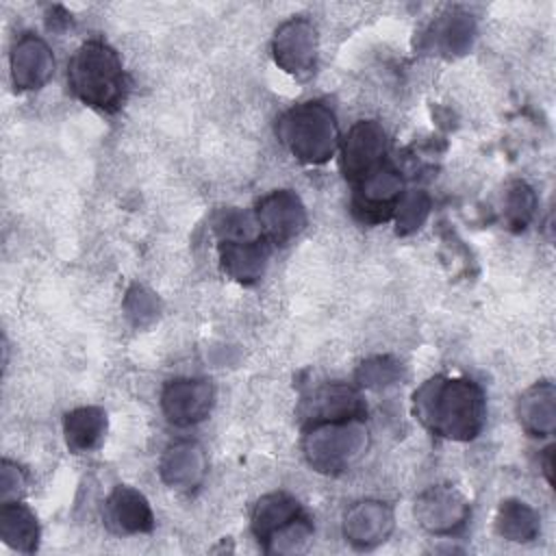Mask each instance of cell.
<instances>
[{
	"label": "cell",
	"mask_w": 556,
	"mask_h": 556,
	"mask_svg": "<svg viewBox=\"0 0 556 556\" xmlns=\"http://www.w3.org/2000/svg\"><path fill=\"white\" fill-rule=\"evenodd\" d=\"M543 452H545V454H543V458H545V460H543V473H545L547 482L552 484V456H554V447L549 445V447H545Z\"/></svg>",
	"instance_id": "29"
},
{
	"label": "cell",
	"mask_w": 556,
	"mask_h": 556,
	"mask_svg": "<svg viewBox=\"0 0 556 556\" xmlns=\"http://www.w3.org/2000/svg\"><path fill=\"white\" fill-rule=\"evenodd\" d=\"M432 200L424 189H408L404 191L402 200L395 208V232L397 235H410L424 226V222L430 215Z\"/></svg>",
	"instance_id": "25"
},
{
	"label": "cell",
	"mask_w": 556,
	"mask_h": 556,
	"mask_svg": "<svg viewBox=\"0 0 556 556\" xmlns=\"http://www.w3.org/2000/svg\"><path fill=\"white\" fill-rule=\"evenodd\" d=\"M476 37V24L465 11L452 9L439 15L424 35V48L445 56L465 54Z\"/></svg>",
	"instance_id": "18"
},
{
	"label": "cell",
	"mask_w": 556,
	"mask_h": 556,
	"mask_svg": "<svg viewBox=\"0 0 556 556\" xmlns=\"http://www.w3.org/2000/svg\"><path fill=\"white\" fill-rule=\"evenodd\" d=\"M126 311H128V315L137 317V321L141 324L156 315V300L143 287H132L126 298Z\"/></svg>",
	"instance_id": "28"
},
{
	"label": "cell",
	"mask_w": 556,
	"mask_h": 556,
	"mask_svg": "<svg viewBox=\"0 0 556 556\" xmlns=\"http://www.w3.org/2000/svg\"><path fill=\"white\" fill-rule=\"evenodd\" d=\"M254 219L258 232L271 245H287L306 228L308 215L304 202L295 191L276 189L256 202Z\"/></svg>",
	"instance_id": "9"
},
{
	"label": "cell",
	"mask_w": 556,
	"mask_h": 556,
	"mask_svg": "<svg viewBox=\"0 0 556 556\" xmlns=\"http://www.w3.org/2000/svg\"><path fill=\"white\" fill-rule=\"evenodd\" d=\"M393 528V508L380 500H358L343 513V536L356 549H374L382 545Z\"/></svg>",
	"instance_id": "12"
},
{
	"label": "cell",
	"mask_w": 556,
	"mask_h": 556,
	"mask_svg": "<svg viewBox=\"0 0 556 556\" xmlns=\"http://www.w3.org/2000/svg\"><path fill=\"white\" fill-rule=\"evenodd\" d=\"M109 428L106 410L100 406H80L65 415L63 434L65 443L74 454L91 452L100 447Z\"/></svg>",
	"instance_id": "21"
},
{
	"label": "cell",
	"mask_w": 556,
	"mask_h": 556,
	"mask_svg": "<svg viewBox=\"0 0 556 556\" xmlns=\"http://www.w3.org/2000/svg\"><path fill=\"white\" fill-rule=\"evenodd\" d=\"M271 248L274 245L263 235L248 239H222L217 243L219 265L232 280L254 285L267 269Z\"/></svg>",
	"instance_id": "15"
},
{
	"label": "cell",
	"mask_w": 556,
	"mask_h": 556,
	"mask_svg": "<svg viewBox=\"0 0 556 556\" xmlns=\"http://www.w3.org/2000/svg\"><path fill=\"white\" fill-rule=\"evenodd\" d=\"M413 415L441 439L473 441L486 421V397L469 378L432 376L415 389Z\"/></svg>",
	"instance_id": "1"
},
{
	"label": "cell",
	"mask_w": 556,
	"mask_h": 556,
	"mask_svg": "<svg viewBox=\"0 0 556 556\" xmlns=\"http://www.w3.org/2000/svg\"><path fill=\"white\" fill-rule=\"evenodd\" d=\"M369 447L365 419H341L304 426L302 454L306 463L326 476H339L358 463Z\"/></svg>",
	"instance_id": "4"
},
{
	"label": "cell",
	"mask_w": 556,
	"mask_h": 556,
	"mask_svg": "<svg viewBox=\"0 0 556 556\" xmlns=\"http://www.w3.org/2000/svg\"><path fill=\"white\" fill-rule=\"evenodd\" d=\"M495 532L513 543H530L541 532V517L523 500H504L495 513Z\"/></svg>",
	"instance_id": "22"
},
{
	"label": "cell",
	"mask_w": 556,
	"mask_h": 556,
	"mask_svg": "<svg viewBox=\"0 0 556 556\" xmlns=\"http://www.w3.org/2000/svg\"><path fill=\"white\" fill-rule=\"evenodd\" d=\"M317 28L306 17H289L285 20L271 39V56L276 65L293 76V78H308L317 67Z\"/></svg>",
	"instance_id": "6"
},
{
	"label": "cell",
	"mask_w": 556,
	"mask_h": 556,
	"mask_svg": "<svg viewBox=\"0 0 556 556\" xmlns=\"http://www.w3.org/2000/svg\"><path fill=\"white\" fill-rule=\"evenodd\" d=\"M313 521L306 513H302L300 517H295L293 521H289L287 526H282L278 532H274L261 547L267 554H276V556H293L300 552H306L308 545L313 543Z\"/></svg>",
	"instance_id": "23"
},
{
	"label": "cell",
	"mask_w": 556,
	"mask_h": 556,
	"mask_svg": "<svg viewBox=\"0 0 556 556\" xmlns=\"http://www.w3.org/2000/svg\"><path fill=\"white\" fill-rule=\"evenodd\" d=\"M208 460L195 441H178L169 445L159 460L161 480L182 493L195 491L206 476Z\"/></svg>",
	"instance_id": "16"
},
{
	"label": "cell",
	"mask_w": 556,
	"mask_h": 556,
	"mask_svg": "<svg viewBox=\"0 0 556 556\" xmlns=\"http://www.w3.org/2000/svg\"><path fill=\"white\" fill-rule=\"evenodd\" d=\"M517 419L530 437H552L556 430V387L539 380L517 400Z\"/></svg>",
	"instance_id": "17"
},
{
	"label": "cell",
	"mask_w": 556,
	"mask_h": 556,
	"mask_svg": "<svg viewBox=\"0 0 556 556\" xmlns=\"http://www.w3.org/2000/svg\"><path fill=\"white\" fill-rule=\"evenodd\" d=\"M37 515L20 500L2 502L0 506V539L15 552L33 554L39 547Z\"/></svg>",
	"instance_id": "20"
},
{
	"label": "cell",
	"mask_w": 556,
	"mask_h": 556,
	"mask_svg": "<svg viewBox=\"0 0 556 556\" xmlns=\"http://www.w3.org/2000/svg\"><path fill=\"white\" fill-rule=\"evenodd\" d=\"M352 187L354 191L350 200V211L354 219L365 226L389 222L395 215L397 202L406 191L402 174L389 163L380 165Z\"/></svg>",
	"instance_id": "5"
},
{
	"label": "cell",
	"mask_w": 556,
	"mask_h": 556,
	"mask_svg": "<svg viewBox=\"0 0 556 556\" xmlns=\"http://www.w3.org/2000/svg\"><path fill=\"white\" fill-rule=\"evenodd\" d=\"M404 376V367L393 356H374L358 365L354 378L363 389H384L395 384Z\"/></svg>",
	"instance_id": "26"
},
{
	"label": "cell",
	"mask_w": 556,
	"mask_h": 556,
	"mask_svg": "<svg viewBox=\"0 0 556 556\" xmlns=\"http://www.w3.org/2000/svg\"><path fill=\"white\" fill-rule=\"evenodd\" d=\"M367 406L358 387L348 382H324L302 395L298 417L304 426L341 419H365Z\"/></svg>",
	"instance_id": "10"
},
{
	"label": "cell",
	"mask_w": 556,
	"mask_h": 556,
	"mask_svg": "<svg viewBox=\"0 0 556 556\" xmlns=\"http://www.w3.org/2000/svg\"><path fill=\"white\" fill-rule=\"evenodd\" d=\"M215 404V387L208 378H174L161 391V410L174 426L187 428L204 421Z\"/></svg>",
	"instance_id": "11"
},
{
	"label": "cell",
	"mask_w": 556,
	"mask_h": 556,
	"mask_svg": "<svg viewBox=\"0 0 556 556\" xmlns=\"http://www.w3.org/2000/svg\"><path fill=\"white\" fill-rule=\"evenodd\" d=\"M276 137L304 165L328 163L341 143L337 117L319 100L287 109L276 122Z\"/></svg>",
	"instance_id": "3"
},
{
	"label": "cell",
	"mask_w": 556,
	"mask_h": 556,
	"mask_svg": "<svg viewBox=\"0 0 556 556\" xmlns=\"http://www.w3.org/2000/svg\"><path fill=\"white\" fill-rule=\"evenodd\" d=\"M70 91L87 106L115 113L126 100L128 76L113 46L104 39H87L67 63Z\"/></svg>",
	"instance_id": "2"
},
{
	"label": "cell",
	"mask_w": 556,
	"mask_h": 556,
	"mask_svg": "<svg viewBox=\"0 0 556 556\" xmlns=\"http://www.w3.org/2000/svg\"><path fill=\"white\" fill-rule=\"evenodd\" d=\"M389 137L380 122H356L341 141V172L352 185L387 163Z\"/></svg>",
	"instance_id": "8"
},
{
	"label": "cell",
	"mask_w": 556,
	"mask_h": 556,
	"mask_svg": "<svg viewBox=\"0 0 556 556\" xmlns=\"http://www.w3.org/2000/svg\"><path fill=\"white\" fill-rule=\"evenodd\" d=\"M26 482H28L26 471L17 463H13L9 458H4L0 463V500L2 502L20 500V495L26 489Z\"/></svg>",
	"instance_id": "27"
},
{
	"label": "cell",
	"mask_w": 556,
	"mask_h": 556,
	"mask_svg": "<svg viewBox=\"0 0 556 556\" xmlns=\"http://www.w3.org/2000/svg\"><path fill=\"white\" fill-rule=\"evenodd\" d=\"M104 526L122 536L148 534L154 530V513L146 495L132 486H115L104 502Z\"/></svg>",
	"instance_id": "14"
},
{
	"label": "cell",
	"mask_w": 556,
	"mask_h": 556,
	"mask_svg": "<svg viewBox=\"0 0 556 556\" xmlns=\"http://www.w3.org/2000/svg\"><path fill=\"white\" fill-rule=\"evenodd\" d=\"M11 80L17 91L41 89L54 74V54L35 33H22L11 48Z\"/></svg>",
	"instance_id": "13"
},
{
	"label": "cell",
	"mask_w": 556,
	"mask_h": 556,
	"mask_svg": "<svg viewBox=\"0 0 556 556\" xmlns=\"http://www.w3.org/2000/svg\"><path fill=\"white\" fill-rule=\"evenodd\" d=\"M302 513H304V508L300 506V502L293 495H289L285 491L267 493V495L258 497L256 504L252 506V515H250L252 534L256 536L258 545H263L274 532H278L282 526H287Z\"/></svg>",
	"instance_id": "19"
},
{
	"label": "cell",
	"mask_w": 556,
	"mask_h": 556,
	"mask_svg": "<svg viewBox=\"0 0 556 556\" xmlns=\"http://www.w3.org/2000/svg\"><path fill=\"white\" fill-rule=\"evenodd\" d=\"M534 211H536L534 189L523 180H515L506 189V198H504V219L508 228L523 230L532 222Z\"/></svg>",
	"instance_id": "24"
},
{
	"label": "cell",
	"mask_w": 556,
	"mask_h": 556,
	"mask_svg": "<svg viewBox=\"0 0 556 556\" xmlns=\"http://www.w3.org/2000/svg\"><path fill=\"white\" fill-rule=\"evenodd\" d=\"M413 513L426 532L434 536H452L467 526L471 506L458 489L450 484H437L417 495Z\"/></svg>",
	"instance_id": "7"
}]
</instances>
